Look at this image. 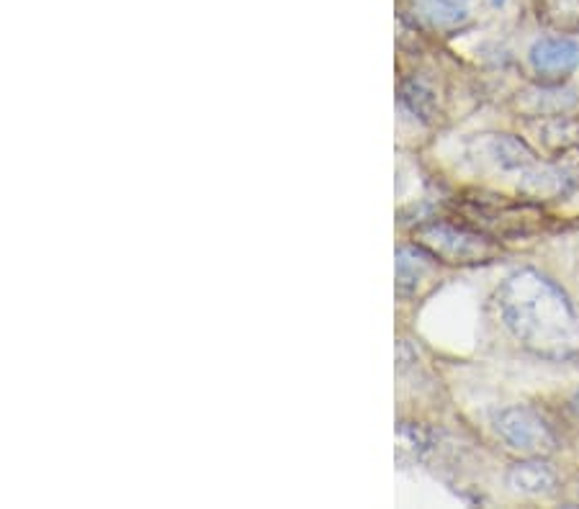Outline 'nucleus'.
Wrapping results in <instances>:
<instances>
[{
  "label": "nucleus",
  "instance_id": "10",
  "mask_svg": "<svg viewBox=\"0 0 579 509\" xmlns=\"http://www.w3.org/2000/svg\"><path fill=\"white\" fill-rule=\"evenodd\" d=\"M538 19L559 31L579 29V0H536Z\"/></svg>",
  "mask_w": 579,
  "mask_h": 509
},
{
  "label": "nucleus",
  "instance_id": "2",
  "mask_svg": "<svg viewBox=\"0 0 579 509\" xmlns=\"http://www.w3.org/2000/svg\"><path fill=\"white\" fill-rule=\"evenodd\" d=\"M414 242L425 247L435 261L451 265L489 263L499 253L495 237L472 226L451 222H430L414 232Z\"/></svg>",
  "mask_w": 579,
  "mask_h": 509
},
{
  "label": "nucleus",
  "instance_id": "14",
  "mask_svg": "<svg viewBox=\"0 0 579 509\" xmlns=\"http://www.w3.org/2000/svg\"><path fill=\"white\" fill-rule=\"evenodd\" d=\"M495 3H503V0H495Z\"/></svg>",
  "mask_w": 579,
  "mask_h": 509
},
{
  "label": "nucleus",
  "instance_id": "3",
  "mask_svg": "<svg viewBox=\"0 0 579 509\" xmlns=\"http://www.w3.org/2000/svg\"><path fill=\"white\" fill-rule=\"evenodd\" d=\"M495 427L507 448L518 450L523 456H546V453L557 450V435H554L549 422L530 406H510L499 414Z\"/></svg>",
  "mask_w": 579,
  "mask_h": 509
},
{
  "label": "nucleus",
  "instance_id": "12",
  "mask_svg": "<svg viewBox=\"0 0 579 509\" xmlns=\"http://www.w3.org/2000/svg\"><path fill=\"white\" fill-rule=\"evenodd\" d=\"M569 410H572L575 417H579V391H577V394H575L572 399H569Z\"/></svg>",
  "mask_w": 579,
  "mask_h": 509
},
{
  "label": "nucleus",
  "instance_id": "4",
  "mask_svg": "<svg viewBox=\"0 0 579 509\" xmlns=\"http://www.w3.org/2000/svg\"><path fill=\"white\" fill-rule=\"evenodd\" d=\"M528 57L541 77H565L579 65V44L572 36H544L530 46Z\"/></svg>",
  "mask_w": 579,
  "mask_h": 509
},
{
  "label": "nucleus",
  "instance_id": "7",
  "mask_svg": "<svg viewBox=\"0 0 579 509\" xmlns=\"http://www.w3.org/2000/svg\"><path fill=\"white\" fill-rule=\"evenodd\" d=\"M538 139L551 152H565L569 147L579 145V119L569 114H554V116H538L536 121Z\"/></svg>",
  "mask_w": 579,
  "mask_h": 509
},
{
  "label": "nucleus",
  "instance_id": "5",
  "mask_svg": "<svg viewBox=\"0 0 579 509\" xmlns=\"http://www.w3.org/2000/svg\"><path fill=\"white\" fill-rule=\"evenodd\" d=\"M505 481L513 491L534 499L554 497L559 491V476L546 460H541V456H530L528 460L513 464L507 468Z\"/></svg>",
  "mask_w": 579,
  "mask_h": 509
},
{
  "label": "nucleus",
  "instance_id": "1",
  "mask_svg": "<svg viewBox=\"0 0 579 509\" xmlns=\"http://www.w3.org/2000/svg\"><path fill=\"white\" fill-rule=\"evenodd\" d=\"M497 311L523 348L546 360L579 356V315L565 288L534 268L515 271L497 288Z\"/></svg>",
  "mask_w": 579,
  "mask_h": 509
},
{
  "label": "nucleus",
  "instance_id": "9",
  "mask_svg": "<svg viewBox=\"0 0 579 509\" xmlns=\"http://www.w3.org/2000/svg\"><path fill=\"white\" fill-rule=\"evenodd\" d=\"M414 8L433 29H456L469 19V0H414Z\"/></svg>",
  "mask_w": 579,
  "mask_h": 509
},
{
  "label": "nucleus",
  "instance_id": "13",
  "mask_svg": "<svg viewBox=\"0 0 579 509\" xmlns=\"http://www.w3.org/2000/svg\"><path fill=\"white\" fill-rule=\"evenodd\" d=\"M577 499H579V484H577Z\"/></svg>",
  "mask_w": 579,
  "mask_h": 509
},
{
  "label": "nucleus",
  "instance_id": "8",
  "mask_svg": "<svg viewBox=\"0 0 579 509\" xmlns=\"http://www.w3.org/2000/svg\"><path fill=\"white\" fill-rule=\"evenodd\" d=\"M489 158L505 170H526L538 162L536 152L520 137L510 135H497L489 139Z\"/></svg>",
  "mask_w": 579,
  "mask_h": 509
},
{
  "label": "nucleus",
  "instance_id": "11",
  "mask_svg": "<svg viewBox=\"0 0 579 509\" xmlns=\"http://www.w3.org/2000/svg\"><path fill=\"white\" fill-rule=\"evenodd\" d=\"M402 100L412 108L414 114L420 116V119H430V116H433L435 108H438L435 93L420 81H410V83L402 85Z\"/></svg>",
  "mask_w": 579,
  "mask_h": 509
},
{
  "label": "nucleus",
  "instance_id": "6",
  "mask_svg": "<svg viewBox=\"0 0 579 509\" xmlns=\"http://www.w3.org/2000/svg\"><path fill=\"white\" fill-rule=\"evenodd\" d=\"M435 257L425 247H399L397 253V291L399 296L418 294V286L435 268Z\"/></svg>",
  "mask_w": 579,
  "mask_h": 509
}]
</instances>
